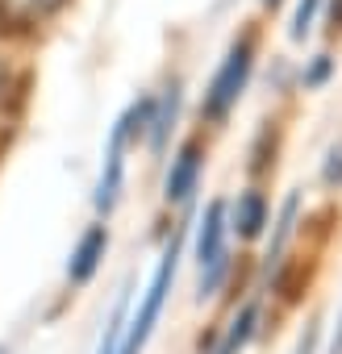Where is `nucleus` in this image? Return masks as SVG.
Returning a JSON list of instances; mask_svg holds the SVG:
<instances>
[{
	"label": "nucleus",
	"mask_w": 342,
	"mask_h": 354,
	"mask_svg": "<svg viewBox=\"0 0 342 354\" xmlns=\"http://www.w3.org/2000/svg\"><path fill=\"white\" fill-rule=\"evenodd\" d=\"M255 59H259V38L246 30L242 38L230 42L226 59L217 63V71H213V80H209V88H205V96H201V117H205L209 125H222V121L234 113V104L242 100V92H246V84H251Z\"/></svg>",
	"instance_id": "f257e3e1"
},
{
	"label": "nucleus",
	"mask_w": 342,
	"mask_h": 354,
	"mask_svg": "<svg viewBox=\"0 0 342 354\" xmlns=\"http://www.w3.org/2000/svg\"><path fill=\"white\" fill-rule=\"evenodd\" d=\"M184 238H188V225L171 230V238H167V246L159 254V267L150 275V288H146L138 313L125 321V337H121L117 354H138L146 346V337H150V329H154V321H159V313L167 304V292H171V283H176V267H180V254H184Z\"/></svg>",
	"instance_id": "f03ea898"
},
{
	"label": "nucleus",
	"mask_w": 342,
	"mask_h": 354,
	"mask_svg": "<svg viewBox=\"0 0 342 354\" xmlns=\"http://www.w3.org/2000/svg\"><path fill=\"white\" fill-rule=\"evenodd\" d=\"M226 230H230V209L222 201H213L201 217L197 230V263H201V296H213L217 283L226 279L230 254H226Z\"/></svg>",
	"instance_id": "7ed1b4c3"
},
{
	"label": "nucleus",
	"mask_w": 342,
	"mask_h": 354,
	"mask_svg": "<svg viewBox=\"0 0 342 354\" xmlns=\"http://www.w3.org/2000/svg\"><path fill=\"white\" fill-rule=\"evenodd\" d=\"M201 171H205V142L201 138H188L176 158L167 167V180H163V201L167 205H188L197 184H201Z\"/></svg>",
	"instance_id": "20e7f679"
},
{
	"label": "nucleus",
	"mask_w": 342,
	"mask_h": 354,
	"mask_svg": "<svg viewBox=\"0 0 342 354\" xmlns=\"http://www.w3.org/2000/svg\"><path fill=\"white\" fill-rule=\"evenodd\" d=\"M125 150H129V133H125V125L117 121L113 133H109V146H105L100 180H96V213H105V217L117 209L121 188H125Z\"/></svg>",
	"instance_id": "39448f33"
},
{
	"label": "nucleus",
	"mask_w": 342,
	"mask_h": 354,
	"mask_svg": "<svg viewBox=\"0 0 342 354\" xmlns=\"http://www.w3.org/2000/svg\"><path fill=\"white\" fill-rule=\"evenodd\" d=\"M71 0H0V34H34Z\"/></svg>",
	"instance_id": "423d86ee"
},
{
	"label": "nucleus",
	"mask_w": 342,
	"mask_h": 354,
	"mask_svg": "<svg viewBox=\"0 0 342 354\" xmlns=\"http://www.w3.org/2000/svg\"><path fill=\"white\" fill-rule=\"evenodd\" d=\"M105 254H109V230H105V225H88V230L80 234L71 259H67V279H71V283H88V279L96 275V267H100Z\"/></svg>",
	"instance_id": "0eeeda50"
},
{
	"label": "nucleus",
	"mask_w": 342,
	"mask_h": 354,
	"mask_svg": "<svg viewBox=\"0 0 342 354\" xmlns=\"http://www.w3.org/2000/svg\"><path fill=\"white\" fill-rule=\"evenodd\" d=\"M176 121H180V80H171V84L163 88V96H154V117H150V129H146L150 154H163V150H167Z\"/></svg>",
	"instance_id": "6e6552de"
},
{
	"label": "nucleus",
	"mask_w": 342,
	"mask_h": 354,
	"mask_svg": "<svg viewBox=\"0 0 342 354\" xmlns=\"http://www.w3.org/2000/svg\"><path fill=\"white\" fill-rule=\"evenodd\" d=\"M267 221H271V209H267L263 192H242L230 205V230H238V238H246V242H255Z\"/></svg>",
	"instance_id": "1a4fd4ad"
},
{
	"label": "nucleus",
	"mask_w": 342,
	"mask_h": 354,
	"mask_svg": "<svg viewBox=\"0 0 342 354\" xmlns=\"http://www.w3.org/2000/svg\"><path fill=\"white\" fill-rule=\"evenodd\" d=\"M296 217H300V192H288V201H284V209H280V217H276L271 246H267V267H276L280 254L288 250V242H292V234H296Z\"/></svg>",
	"instance_id": "9d476101"
},
{
	"label": "nucleus",
	"mask_w": 342,
	"mask_h": 354,
	"mask_svg": "<svg viewBox=\"0 0 342 354\" xmlns=\"http://www.w3.org/2000/svg\"><path fill=\"white\" fill-rule=\"evenodd\" d=\"M255 325H259V304H242V313L230 321V329H226V337L217 342L213 354H238V350L255 337Z\"/></svg>",
	"instance_id": "9b49d317"
},
{
	"label": "nucleus",
	"mask_w": 342,
	"mask_h": 354,
	"mask_svg": "<svg viewBox=\"0 0 342 354\" xmlns=\"http://www.w3.org/2000/svg\"><path fill=\"white\" fill-rule=\"evenodd\" d=\"M325 0H296V9H292V26H288V38L292 42H305L317 26V13H321Z\"/></svg>",
	"instance_id": "f8f14e48"
},
{
	"label": "nucleus",
	"mask_w": 342,
	"mask_h": 354,
	"mask_svg": "<svg viewBox=\"0 0 342 354\" xmlns=\"http://www.w3.org/2000/svg\"><path fill=\"white\" fill-rule=\"evenodd\" d=\"M21 88H26V75H21L5 55H0V117H5V109L21 96Z\"/></svg>",
	"instance_id": "ddd939ff"
},
{
	"label": "nucleus",
	"mask_w": 342,
	"mask_h": 354,
	"mask_svg": "<svg viewBox=\"0 0 342 354\" xmlns=\"http://www.w3.org/2000/svg\"><path fill=\"white\" fill-rule=\"evenodd\" d=\"M330 75H334V59H330V55H313L309 67L300 71V84H305V88H325Z\"/></svg>",
	"instance_id": "4468645a"
},
{
	"label": "nucleus",
	"mask_w": 342,
	"mask_h": 354,
	"mask_svg": "<svg viewBox=\"0 0 342 354\" xmlns=\"http://www.w3.org/2000/svg\"><path fill=\"white\" fill-rule=\"evenodd\" d=\"M321 184L325 188H342V142H334L325 150V162H321Z\"/></svg>",
	"instance_id": "2eb2a0df"
},
{
	"label": "nucleus",
	"mask_w": 342,
	"mask_h": 354,
	"mask_svg": "<svg viewBox=\"0 0 342 354\" xmlns=\"http://www.w3.org/2000/svg\"><path fill=\"white\" fill-rule=\"evenodd\" d=\"M317 333H321V329H317V325H309V329H305V337H300V346H296V354H313V350H317Z\"/></svg>",
	"instance_id": "dca6fc26"
},
{
	"label": "nucleus",
	"mask_w": 342,
	"mask_h": 354,
	"mask_svg": "<svg viewBox=\"0 0 342 354\" xmlns=\"http://www.w3.org/2000/svg\"><path fill=\"white\" fill-rule=\"evenodd\" d=\"M330 30L342 34V0H334V9H330Z\"/></svg>",
	"instance_id": "f3484780"
},
{
	"label": "nucleus",
	"mask_w": 342,
	"mask_h": 354,
	"mask_svg": "<svg viewBox=\"0 0 342 354\" xmlns=\"http://www.w3.org/2000/svg\"><path fill=\"white\" fill-rule=\"evenodd\" d=\"M325 354H342V313H338V329H334V342H330Z\"/></svg>",
	"instance_id": "a211bd4d"
},
{
	"label": "nucleus",
	"mask_w": 342,
	"mask_h": 354,
	"mask_svg": "<svg viewBox=\"0 0 342 354\" xmlns=\"http://www.w3.org/2000/svg\"><path fill=\"white\" fill-rule=\"evenodd\" d=\"M259 5H263V9H280V5H284V0H259Z\"/></svg>",
	"instance_id": "6ab92c4d"
},
{
	"label": "nucleus",
	"mask_w": 342,
	"mask_h": 354,
	"mask_svg": "<svg viewBox=\"0 0 342 354\" xmlns=\"http://www.w3.org/2000/svg\"><path fill=\"white\" fill-rule=\"evenodd\" d=\"M0 354H5V350H0Z\"/></svg>",
	"instance_id": "aec40b11"
}]
</instances>
